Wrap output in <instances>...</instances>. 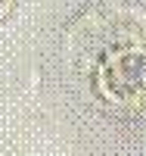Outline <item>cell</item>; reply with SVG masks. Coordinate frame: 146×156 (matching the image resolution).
<instances>
[{"instance_id": "6da1fadb", "label": "cell", "mask_w": 146, "mask_h": 156, "mask_svg": "<svg viewBox=\"0 0 146 156\" xmlns=\"http://www.w3.org/2000/svg\"><path fill=\"white\" fill-rule=\"evenodd\" d=\"M12 6H16V0H0V22L12 12Z\"/></svg>"}]
</instances>
